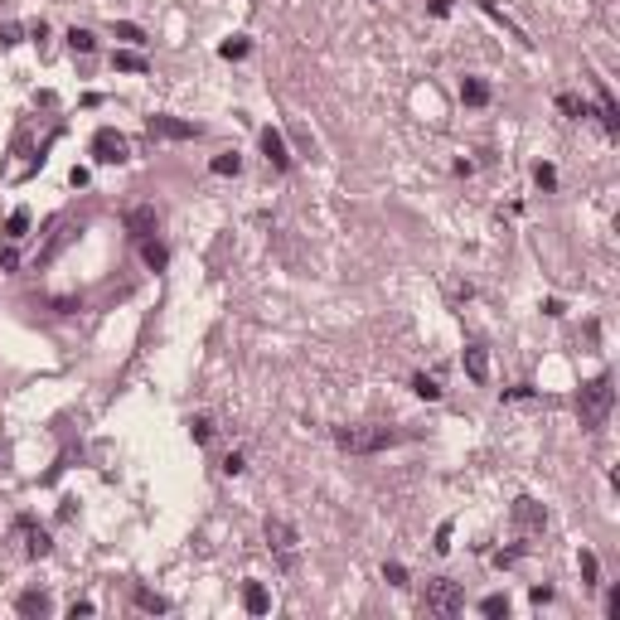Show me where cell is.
Wrapping results in <instances>:
<instances>
[{
  "mask_svg": "<svg viewBox=\"0 0 620 620\" xmlns=\"http://www.w3.org/2000/svg\"><path fill=\"white\" fill-rule=\"evenodd\" d=\"M383 582H388V587H407V567L403 562H388V567H383Z\"/></svg>",
  "mask_w": 620,
  "mask_h": 620,
  "instance_id": "obj_29",
  "label": "cell"
},
{
  "mask_svg": "<svg viewBox=\"0 0 620 620\" xmlns=\"http://www.w3.org/2000/svg\"><path fill=\"white\" fill-rule=\"evenodd\" d=\"M25 228H29V209H15V214L5 218V238H10V243H20Z\"/></svg>",
  "mask_w": 620,
  "mask_h": 620,
  "instance_id": "obj_19",
  "label": "cell"
},
{
  "mask_svg": "<svg viewBox=\"0 0 620 620\" xmlns=\"http://www.w3.org/2000/svg\"><path fill=\"white\" fill-rule=\"evenodd\" d=\"M267 543L281 553V562H286V567L296 562V543H300V533L286 523V518H267Z\"/></svg>",
  "mask_w": 620,
  "mask_h": 620,
  "instance_id": "obj_6",
  "label": "cell"
},
{
  "mask_svg": "<svg viewBox=\"0 0 620 620\" xmlns=\"http://www.w3.org/2000/svg\"><path fill=\"white\" fill-rule=\"evenodd\" d=\"M262 156H267L276 170H291V156H286V141H281V131L276 126H267L262 131Z\"/></svg>",
  "mask_w": 620,
  "mask_h": 620,
  "instance_id": "obj_10",
  "label": "cell"
},
{
  "mask_svg": "<svg viewBox=\"0 0 620 620\" xmlns=\"http://www.w3.org/2000/svg\"><path fill=\"white\" fill-rule=\"evenodd\" d=\"M20 34H25V29H20V25H5V29H0V44L10 49V44H20Z\"/></svg>",
  "mask_w": 620,
  "mask_h": 620,
  "instance_id": "obj_34",
  "label": "cell"
},
{
  "mask_svg": "<svg viewBox=\"0 0 620 620\" xmlns=\"http://www.w3.org/2000/svg\"><path fill=\"white\" fill-rule=\"evenodd\" d=\"M436 553H451V523H441V528H436V543H432Z\"/></svg>",
  "mask_w": 620,
  "mask_h": 620,
  "instance_id": "obj_32",
  "label": "cell"
},
{
  "mask_svg": "<svg viewBox=\"0 0 620 620\" xmlns=\"http://www.w3.org/2000/svg\"><path fill=\"white\" fill-rule=\"evenodd\" d=\"M577 567H582V582H587V587H596V582H601V562H596V553H582V558H577Z\"/></svg>",
  "mask_w": 620,
  "mask_h": 620,
  "instance_id": "obj_23",
  "label": "cell"
},
{
  "mask_svg": "<svg viewBox=\"0 0 620 620\" xmlns=\"http://www.w3.org/2000/svg\"><path fill=\"white\" fill-rule=\"evenodd\" d=\"M146 131L161 136V141H194V136H199V126H194V121H180V116H165V112H156V116L146 121Z\"/></svg>",
  "mask_w": 620,
  "mask_h": 620,
  "instance_id": "obj_5",
  "label": "cell"
},
{
  "mask_svg": "<svg viewBox=\"0 0 620 620\" xmlns=\"http://www.w3.org/2000/svg\"><path fill=\"white\" fill-rule=\"evenodd\" d=\"M15 611H20V616H49V596L44 592H20Z\"/></svg>",
  "mask_w": 620,
  "mask_h": 620,
  "instance_id": "obj_15",
  "label": "cell"
},
{
  "mask_svg": "<svg viewBox=\"0 0 620 620\" xmlns=\"http://www.w3.org/2000/svg\"><path fill=\"white\" fill-rule=\"evenodd\" d=\"M136 611H151V616H165L170 611V601L156 592H146V587H136Z\"/></svg>",
  "mask_w": 620,
  "mask_h": 620,
  "instance_id": "obj_17",
  "label": "cell"
},
{
  "mask_svg": "<svg viewBox=\"0 0 620 620\" xmlns=\"http://www.w3.org/2000/svg\"><path fill=\"white\" fill-rule=\"evenodd\" d=\"M528 398H533V383H518V388L504 393V403H528Z\"/></svg>",
  "mask_w": 620,
  "mask_h": 620,
  "instance_id": "obj_31",
  "label": "cell"
},
{
  "mask_svg": "<svg viewBox=\"0 0 620 620\" xmlns=\"http://www.w3.org/2000/svg\"><path fill=\"white\" fill-rule=\"evenodd\" d=\"M460 102H465V107H485L489 102V82L485 78H460Z\"/></svg>",
  "mask_w": 620,
  "mask_h": 620,
  "instance_id": "obj_13",
  "label": "cell"
},
{
  "mask_svg": "<svg viewBox=\"0 0 620 620\" xmlns=\"http://www.w3.org/2000/svg\"><path fill=\"white\" fill-rule=\"evenodd\" d=\"M407 432L398 427H335V446L339 451H354V456H374V451H388L398 446Z\"/></svg>",
  "mask_w": 620,
  "mask_h": 620,
  "instance_id": "obj_2",
  "label": "cell"
},
{
  "mask_svg": "<svg viewBox=\"0 0 620 620\" xmlns=\"http://www.w3.org/2000/svg\"><path fill=\"white\" fill-rule=\"evenodd\" d=\"M596 112H601L606 131L616 136L620 131V107H616V97H611V87H606V82H596Z\"/></svg>",
  "mask_w": 620,
  "mask_h": 620,
  "instance_id": "obj_11",
  "label": "cell"
},
{
  "mask_svg": "<svg viewBox=\"0 0 620 620\" xmlns=\"http://www.w3.org/2000/svg\"><path fill=\"white\" fill-rule=\"evenodd\" d=\"M68 44H73V54H92V49H97L92 29H68Z\"/></svg>",
  "mask_w": 620,
  "mask_h": 620,
  "instance_id": "obj_24",
  "label": "cell"
},
{
  "mask_svg": "<svg viewBox=\"0 0 620 620\" xmlns=\"http://www.w3.org/2000/svg\"><path fill=\"white\" fill-rule=\"evenodd\" d=\"M558 107H562L567 116H587V102H582L577 92H562V97H558Z\"/></svg>",
  "mask_w": 620,
  "mask_h": 620,
  "instance_id": "obj_28",
  "label": "cell"
},
{
  "mask_svg": "<svg viewBox=\"0 0 620 620\" xmlns=\"http://www.w3.org/2000/svg\"><path fill=\"white\" fill-rule=\"evenodd\" d=\"M247 54H252V44H247L243 34H233V39L218 44V58H233V63H238V58H247Z\"/></svg>",
  "mask_w": 620,
  "mask_h": 620,
  "instance_id": "obj_18",
  "label": "cell"
},
{
  "mask_svg": "<svg viewBox=\"0 0 620 620\" xmlns=\"http://www.w3.org/2000/svg\"><path fill=\"white\" fill-rule=\"evenodd\" d=\"M606 611H611V616H620V587H611V596H606Z\"/></svg>",
  "mask_w": 620,
  "mask_h": 620,
  "instance_id": "obj_38",
  "label": "cell"
},
{
  "mask_svg": "<svg viewBox=\"0 0 620 620\" xmlns=\"http://www.w3.org/2000/svg\"><path fill=\"white\" fill-rule=\"evenodd\" d=\"M68 616L78 620V616H92V601H73V606H68Z\"/></svg>",
  "mask_w": 620,
  "mask_h": 620,
  "instance_id": "obj_37",
  "label": "cell"
},
{
  "mask_svg": "<svg viewBox=\"0 0 620 620\" xmlns=\"http://www.w3.org/2000/svg\"><path fill=\"white\" fill-rule=\"evenodd\" d=\"M480 611H485V616H494V620H499V616H509V596H499V592L485 596V601H480Z\"/></svg>",
  "mask_w": 620,
  "mask_h": 620,
  "instance_id": "obj_25",
  "label": "cell"
},
{
  "mask_svg": "<svg viewBox=\"0 0 620 620\" xmlns=\"http://www.w3.org/2000/svg\"><path fill=\"white\" fill-rule=\"evenodd\" d=\"M112 63H116L121 73H146V58H141V54H116Z\"/></svg>",
  "mask_w": 620,
  "mask_h": 620,
  "instance_id": "obj_27",
  "label": "cell"
},
{
  "mask_svg": "<svg viewBox=\"0 0 620 620\" xmlns=\"http://www.w3.org/2000/svg\"><path fill=\"white\" fill-rule=\"evenodd\" d=\"M465 374L475 378V383H485V378H489V354L480 349V344H470V349H465Z\"/></svg>",
  "mask_w": 620,
  "mask_h": 620,
  "instance_id": "obj_14",
  "label": "cell"
},
{
  "mask_svg": "<svg viewBox=\"0 0 620 620\" xmlns=\"http://www.w3.org/2000/svg\"><path fill=\"white\" fill-rule=\"evenodd\" d=\"M533 180H538V189H558V170H553V165H538Z\"/></svg>",
  "mask_w": 620,
  "mask_h": 620,
  "instance_id": "obj_30",
  "label": "cell"
},
{
  "mask_svg": "<svg viewBox=\"0 0 620 620\" xmlns=\"http://www.w3.org/2000/svg\"><path fill=\"white\" fill-rule=\"evenodd\" d=\"M0 271H15V247H0Z\"/></svg>",
  "mask_w": 620,
  "mask_h": 620,
  "instance_id": "obj_36",
  "label": "cell"
},
{
  "mask_svg": "<svg viewBox=\"0 0 620 620\" xmlns=\"http://www.w3.org/2000/svg\"><path fill=\"white\" fill-rule=\"evenodd\" d=\"M513 523H518V528H523V533L533 538V533H543L548 513H543V504H538V499H528V494H523V499H513Z\"/></svg>",
  "mask_w": 620,
  "mask_h": 620,
  "instance_id": "obj_7",
  "label": "cell"
},
{
  "mask_svg": "<svg viewBox=\"0 0 620 620\" xmlns=\"http://www.w3.org/2000/svg\"><path fill=\"white\" fill-rule=\"evenodd\" d=\"M412 393L427 398V403H436V398H441V383H436L432 374H417V378H412Z\"/></svg>",
  "mask_w": 620,
  "mask_h": 620,
  "instance_id": "obj_20",
  "label": "cell"
},
{
  "mask_svg": "<svg viewBox=\"0 0 620 620\" xmlns=\"http://www.w3.org/2000/svg\"><path fill=\"white\" fill-rule=\"evenodd\" d=\"M243 606H247V616H267V611H271L267 587H262V582H247V587H243Z\"/></svg>",
  "mask_w": 620,
  "mask_h": 620,
  "instance_id": "obj_12",
  "label": "cell"
},
{
  "mask_svg": "<svg viewBox=\"0 0 620 620\" xmlns=\"http://www.w3.org/2000/svg\"><path fill=\"white\" fill-rule=\"evenodd\" d=\"M243 470H247V460L238 456V451H233V456L223 460V475H243Z\"/></svg>",
  "mask_w": 620,
  "mask_h": 620,
  "instance_id": "obj_33",
  "label": "cell"
},
{
  "mask_svg": "<svg viewBox=\"0 0 620 620\" xmlns=\"http://www.w3.org/2000/svg\"><path fill=\"white\" fill-rule=\"evenodd\" d=\"M92 161H97V165H121V161H126V136L112 131V126H102V131L92 136Z\"/></svg>",
  "mask_w": 620,
  "mask_h": 620,
  "instance_id": "obj_4",
  "label": "cell"
},
{
  "mask_svg": "<svg viewBox=\"0 0 620 620\" xmlns=\"http://www.w3.org/2000/svg\"><path fill=\"white\" fill-rule=\"evenodd\" d=\"M611 407H616V383H611V374L592 378V383L577 393V417H582V432H601V427H606V417H611Z\"/></svg>",
  "mask_w": 620,
  "mask_h": 620,
  "instance_id": "obj_1",
  "label": "cell"
},
{
  "mask_svg": "<svg viewBox=\"0 0 620 620\" xmlns=\"http://www.w3.org/2000/svg\"><path fill=\"white\" fill-rule=\"evenodd\" d=\"M189 436H194V446H209L214 441V422L209 417H189Z\"/></svg>",
  "mask_w": 620,
  "mask_h": 620,
  "instance_id": "obj_22",
  "label": "cell"
},
{
  "mask_svg": "<svg viewBox=\"0 0 620 620\" xmlns=\"http://www.w3.org/2000/svg\"><path fill=\"white\" fill-rule=\"evenodd\" d=\"M126 233L131 238H151L156 233V223H161V214H156V204H136V209H126Z\"/></svg>",
  "mask_w": 620,
  "mask_h": 620,
  "instance_id": "obj_8",
  "label": "cell"
},
{
  "mask_svg": "<svg viewBox=\"0 0 620 620\" xmlns=\"http://www.w3.org/2000/svg\"><path fill=\"white\" fill-rule=\"evenodd\" d=\"M141 262H146L151 271H165V262H170V252H165V247L156 243V238H141Z\"/></svg>",
  "mask_w": 620,
  "mask_h": 620,
  "instance_id": "obj_16",
  "label": "cell"
},
{
  "mask_svg": "<svg viewBox=\"0 0 620 620\" xmlns=\"http://www.w3.org/2000/svg\"><path fill=\"white\" fill-rule=\"evenodd\" d=\"M112 34H116V39H126V44H146V29H141V25H126V20H121V25H112Z\"/></svg>",
  "mask_w": 620,
  "mask_h": 620,
  "instance_id": "obj_26",
  "label": "cell"
},
{
  "mask_svg": "<svg viewBox=\"0 0 620 620\" xmlns=\"http://www.w3.org/2000/svg\"><path fill=\"white\" fill-rule=\"evenodd\" d=\"M209 170H214V175H238V170H243V156H238V151H223V156H214Z\"/></svg>",
  "mask_w": 620,
  "mask_h": 620,
  "instance_id": "obj_21",
  "label": "cell"
},
{
  "mask_svg": "<svg viewBox=\"0 0 620 620\" xmlns=\"http://www.w3.org/2000/svg\"><path fill=\"white\" fill-rule=\"evenodd\" d=\"M15 528H20V533H29V543H25V558H49V553H54L49 533H44V528H34V518H29V513H20V518H15Z\"/></svg>",
  "mask_w": 620,
  "mask_h": 620,
  "instance_id": "obj_9",
  "label": "cell"
},
{
  "mask_svg": "<svg viewBox=\"0 0 620 620\" xmlns=\"http://www.w3.org/2000/svg\"><path fill=\"white\" fill-rule=\"evenodd\" d=\"M427 10H432L436 20H446V15H451V0H427Z\"/></svg>",
  "mask_w": 620,
  "mask_h": 620,
  "instance_id": "obj_35",
  "label": "cell"
},
{
  "mask_svg": "<svg viewBox=\"0 0 620 620\" xmlns=\"http://www.w3.org/2000/svg\"><path fill=\"white\" fill-rule=\"evenodd\" d=\"M460 606H465V596L451 577H427V587H422V611H432V616H456Z\"/></svg>",
  "mask_w": 620,
  "mask_h": 620,
  "instance_id": "obj_3",
  "label": "cell"
}]
</instances>
